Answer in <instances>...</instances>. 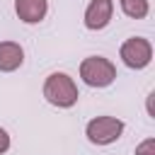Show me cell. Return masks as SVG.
Segmentation results:
<instances>
[{"instance_id": "obj_2", "label": "cell", "mask_w": 155, "mask_h": 155, "mask_svg": "<svg viewBox=\"0 0 155 155\" xmlns=\"http://www.w3.org/2000/svg\"><path fill=\"white\" fill-rule=\"evenodd\" d=\"M80 78L90 87H109L116 80V68L104 56H87L80 63Z\"/></svg>"}, {"instance_id": "obj_3", "label": "cell", "mask_w": 155, "mask_h": 155, "mask_svg": "<svg viewBox=\"0 0 155 155\" xmlns=\"http://www.w3.org/2000/svg\"><path fill=\"white\" fill-rule=\"evenodd\" d=\"M124 133V121L116 116H97L85 126V136L94 145H109Z\"/></svg>"}, {"instance_id": "obj_7", "label": "cell", "mask_w": 155, "mask_h": 155, "mask_svg": "<svg viewBox=\"0 0 155 155\" xmlns=\"http://www.w3.org/2000/svg\"><path fill=\"white\" fill-rule=\"evenodd\" d=\"M24 63V48L17 41H0V73H12Z\"/></svg>"}, {"instance_id": "obj_10", "label": "cell", "mask_w": 155, "mask_h": 155, "mask_svg": "<svg viewBox=\"0 0 155 155\" xmlns=\"http://www.w3.org/2000/svg\"><path fill=\"white\" fill-rule=\"evenodd\" d=\"M10 150V133L5 128H0V155Z\"/></svg>"}, {"instance_id": "obj_6", "label": "cell", "mask_w": 155, "mask_h": 155, "mask_svg": "<svg viewBox=\"0 0 155 155\" xmlns=\"http://www.w3.org/2000/svg\"><path fill=\"white\" fill-rule=\"evenodd\" d=\"M15 12L24 24H39L48 12V2L46 0H15Z\"/></svg>"}, {"instance_id": "obj_1", "label": "cell", "mask_w": 155, "mask_h": 155, "mask_svg": "<svg viewBox=\"0 0 155 155\" xmlns=\"http://www.w3.org/2000/svg\"><path fill=\"white\" fill-rule=\"evenodd\" d=\"M44 97L48 104L58 107V109H68L78 102V85L73 82L70 75L65 73H51L44 82Z\"/></svg>"}, {"instance_id": "obj_5", "label": "cell", "mask_w": 155, "mask_h": 155, "mask_svg": "<svg viewBox=\"0 0 155 155\" xmlns=\"http://www.w3.org/2000/svg\"><path fill=\"white\" fill-rule=\"evenodd\" d=\"M111 15H114V0H90L85 10V27L99 31L111 22Z\"/></svg>"}, {"instance_id": "obj_4", "label": "cell", "mask_w": 155, "mask_h": 155, "mask_svg": "<svg viewBox=\"0 0 155 155\" xmlns=\"http://www.w3.org/2000/svg\"><path fill=\"white\" fill-rule=\"evenodd\" d=\"M119 56H121L124 65H128L133 70H140V68L150 65V61H153V44L143 36H131L121 44Z\"/></svg>"}, {"instance_id": "obj_9", "label": "cell", "mask_w": 155, "mask_h": 155, "mask_svg": "<svg viewBox=\"0 0 155 155\" xmlns=\"http://www.w3.org/2000/svg\"><path fill=\"white\" fill-rule=\"evenodd\" d=\"M136 155H155V138H145L136 148Z\"/></svg>"}, {"instance_id": "obj_8", "label": "cell", "mask_w": 155, "mask_h": 155, "mask_svg": "<svg viewBox=\"0 0 155 155\" xmlns=\"http://www.w3.org/2000/svg\"><path fill=\"white\" fill-rule=\"evenodd\" d=\"M121 10L126 17H133V19H143L148 12H150V2L148 0H119Z\"/></svg>"}]
</instances>
